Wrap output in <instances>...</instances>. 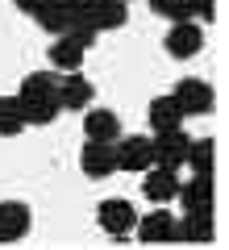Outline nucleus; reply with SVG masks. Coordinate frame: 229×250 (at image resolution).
Returning <instances> with one entry per match:
<instances>
[{"mask_svg":"<svg viewBox=\"0 0 229 250\" xmlns=\"http://www.w3.org/2000/svg\"><path fill=\"white\" fill-rule=\"evenodd\" d=\"M96 225L108 238H129L133 225H138V208L125 196H108V200H100V208H96Z\"/></svg>","mask_w":229,"mask_h":250,"instance_id":"f257e3e1","label":"nucleus"},{"mask_svg":"<svg viewBox=\"0 0 229 250\" xmlns=\"http://www.w3.org/2000/svg\"><path fill=\"white\" fill-rule=\"evenodd\" d=\"M167 54L171 59H196V54L204 50V29L196 25L192 17L187 21H171V29H167Z\"/></svg>","mask_w":229,"mask_h":250,"instance_id":"f03ea898","label":"nucleus"},{"mask_svg":"<svg viewBox=\"0 0 229 250\" xmlns=\"http://www.w3.org/2000/svg\"><path fill=\"white\" fill-rule=\"evenodd\" d=\"M171 96H175V104L184 108V117H204V113H212V104H217V92H212L204 80H179Z\"/></svg>","mask_w":229,"mask_h":250,"instance_id":"7ed1b4c3","label":"nucleus"},{"mask_svg":"<svg viewBox=\"0 0 229 250\" xmlns=\"http://www.w3.org/2000/svg\"><path fill=\"white\" fill-rule=\"evenodd\" d=\"M212 196H217L212 175H196V171H192V179H179V192H175L184 213H212Z\"/></svg>","mask_w":229,"mask_h":250,"instance_id":"20e7f679","label":"nucleus"},{"mask_svg":"<svg viewBox=\"0 0 229 250\" xmlns=\"http://www.w3.org/2000/svg\"><path fill=\"white\" fill-rule=\"evenodd\" d=\"M150 142H154V163H159V167H171V171L184 167V159H187V134H184V125H175V129H159Z\"/></svg>","mask_w":229,"mask_h":250,"instance_id":"39448f33","label":"nucleus"},{"mask_svg":"<svg viewBox=\"0 0 229 250\" xmlns=\"http://www.w3.org/2000/svg\"><path fill=\"white\" fill-rule=\"evenodd\" d=\"M75 17H83L96 34H108V29H121L125 17H129V4L125 0H92L83 13H75Z\"/></svg>","mask_w":229,"mask_h":250,"instance_id":"423d86ee","label":"nucleus"},{"mask_svg":"<svg viewBox=\"0 0 229 250\" xmlns=\"http://www.w3.org/2000/svg\"><path fill=\"white\" fill-rule=\"evenodd\" d=\"M117 150V171H146L154 163V142L146 134H129L125 142H113Z\"/></svg>","mask_w":229,"mask_h":250,"instance_id":"0eeeda50","label":"nucleus"},{"mask_svg":"<svg viewBox=\"0 0 229 250\" xmlns=\"http://www.w3.org/2000/svg\"><path fill=\"white\" fill-rule=\"evenodd\" d=\"M80 171L88 179H108L117 171V150H113V142H92L88 138V146L80 150Z\"/></svg>","mask_w":229,"mask_h":250,"instance_id":"6e6552de","label":"nucleus"},{"mask_svg":"<svg viewBox=\"0 0 229 250\" xmlns=\"http://www.w3.org/2000/svg\"><path fill=\"white\" fill-rule=\"evenodd\" d=\"M54 96H59V108L80 113V108L92 104V80H83L80 71H62V75H59V88H54Z\"/></svg>","mask_w":229,"mask_h":250,"instance_id":"1a4fd4ad","label":"nucleus"},{"mask_svg":"<svg viewBox=\"0 0 229 250\" xmlns=\"http://www.w3.org/2000/svg\"><path fill=\"white\" fill-rule=\"evenodd\" d=\"M142 192H146V200H154V205L175 200V192H179V171L150 163V167H146V179H142Z\"/></svg>","mask_w":229,"mask_h":250,"instance_id":"9d476101","label":"nucleus"},{"mask_svg":"<svg viewBox=\"0 0 229 250\" xmlns=\"http://www.w3.org/2000/svg\"><path fill=\"white\" fill-rule=\"evenodd\" d=\"M34 217H29L25 200H0V242H17L29 233Z\"/></svg>","mask_w":229,"mask_h":250,"instance_id":"9b49d317","label":"nucleus"},{"mask_svg":"<svg viewBox=\"0 0 229 250\" xmlns=\"http://www.w3.org/2000/svg\"><path fill=\"white\" fill-rule=\"evenodd\" d=\"M29 17L38 21V29H46V34H67V25H71V17L75 13L67 9V0H38V9L29 13Z\"/></svg>","mask_w":229,"mask_h":250,"instance_id":"f8f14e48","label":"nucleus"},{"mask_svg":"<svg viewBox=\"0 0 229 250\" xmlns=\"http://www.w3.org/2000/svg\"><path fill=\"white\" fill-rule=\"evenodd\" d=\"M83 138H92V142H117V138H121L117 113L113 108H92V113H83Z\"/></svg>","mask_w":229,"mask_h":250,"instance_id":"ddd939ff","label":"nucleus"},{"mask_svg":"<svg viewBox=\"0 0 229 250\" xmlns=\"http://www.w3.org/2000/svg\"><path fill=\"white\" fill-rule=\"evenodd\" d=\"M133 233H138L142 242H171V238H175V217H171V213H163V205H159V213L138 217Z\"/></svg>","mask_w":229,"mask_h":250,"instance_id":"4468645a","label":"nucleus"},{"mask_svg":"<svg viewBox=\"0 0 229 250\" xmlns=\"http://www.w3.org/2000/svg\"><path fill=\"white\" fill-rule=\"evenodd\" d=\"M46 54H50V62L59 67V71H80V67H83V54H88V50H83V46L75 42L71 34H54V46H50Z\"/></svg>","mask_w":229,"mask_h":250,"instance_id":"2eb2a0df","label":"nucleus"},{"mask_svg":"<svg viewBox=\"0 0 229 250\" xmlns=\"http://www.w3.org/2000/svg\"><path fill=\"white\" fill-rule=\"evenodd\" d=\"M150 129L159 134V129H175V125H184V108L175 104V96H154L150 100Z\"/></svg>","mask_w":229,"mask_h":250,"instance_id":"dca6fc26","label":"nucleus"},{"mask_svg":"<svg viewBox=\"0 0 229 250\" xmlns=\"http://www.w3.org/2000/svg\"><path fill=\"white\" fill-rule=\"evenodd\" d=\"M175 238L179 242H212L217 238V221H212V213H187L184 225H175Z\"/></svg>","mask_w":229,"mask_h":250,"instance_id":"f3484780","label":"nucleus"},{"mask_svg":"<svg viewBox=\"0 0 229 250\" xmlns=\"http://www.w3.org/2000/svg\"><path fill=\"white\" fill-rule=\"evenodd\" d=\"M212 163H217V142L212 138H187L184 167H192L196 175H212Z\"/></svg>","mask_w":229,"mask_h":250,"instance_id":"a211bd4d","label":"nucleus"},{"mask_svg":"<svg viewBox=\"0 0 229 250\" xmlns=\"http://www.w3.org/2000/svg\"><path fill=\"white\" fill-rule=\"evenodd\" d=\"M54 88H59V75L29 71L25 80H21V88H17V100H46V96H54ZM54 100H59V96H54Z\"/></svg>","mask_w":229,"mask_h":250,"instance_id":"6ab92c4d","label":"nucleus"},{"mask_svg":"<svg viewBox=\"0 0 229 250\" xmlns=\"http://www.w3.org/2000/svg\"><path fill=\"white\" fill-rule=\"evenodd\" d=\"M21 129H25L21 100H17V96H0V138H17Z\"/></svg>","mask_w":229,"mask_h":250,"instance_id":"aec40b11","label":"nucleus"},{"mask_svg":"<svg viewBox=\"0 0 229 250\" xmlns=\"http://www.w3.org/2000/svg\"><path fill=\"white\" fill-rule=\"evenodd\" d=\"M21 117H25V125H50L54 117H59V100L46 96V100H21Z\"/></svg>","mask_w":229,"mask_h":250,"instance_id":"412c9836","label":"nucleus"},{"mask_svg":"<svg viewBox=\"0 0 229 250\" xmlns=\"http://www.w3.org/2000/svg\"><path fill=\"white\" fill-rule=\"evenodd\" d=\"M150 9L167 21H187L196 17V0H150Z\"/></svg>","mask_w":229,"mask_h":250,"instance_id":"4be33fe9","label":"nucleus"},{"mask_svg":"<svg viewBox=\"0 0 229 250\" xmlns=\"http://www.w3.org/2000/svg\"><path fill=\"white\" fill-rule=\"evenodd\" d=\"M88 4H92V0H67V9H71V13H83Z\"/></svg>","mask_w":229,"mask_h":250,"instance_id":"5701e85b","label":"nucleus"},{"mask_svg":"<svg viewBox=\"0 0 229 250\" xmlns=\"http://www.w3.org/2000/svg\"><path fill=\"white\" fill-rule=\"evenodd\" d=\"M13 4H17L21 13H34V9H38V0H13Z\"/></svg>","mask_w":229,"mask_h":250,"instance_id":"b1692460","label":"nucleus"},{"mask_svg":"<svg viewBox=\"0 0 229 250\" xmlns=\"http://www.w3.org/2000/svg\"><path fill=\"white\" fill-rule=\"evenodd\" d=\"M125 4H133V0H125Z\"/></svg>","mask_w":229,"mask_h":250,"instance_id":"393cba45","label":"nucleus"}]
</instances>
